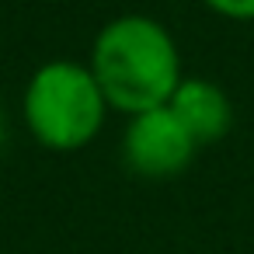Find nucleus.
<instances>
[{
	"label": "nucleus",
	"instance_id": "3",
	"mask_svg": "<svg viewBox=\"0 0 254 254\" xmlns=\"http://www.w3.org/2000/svg\"><path fill=\"white\" fill-rule=\"evenodd\" d=\"M195 150L198 143L167 105L132 115L122 129V160L139 178H174L191 164Z\"/></svg>",
	"mask_w": 254,
	"mask_h": 254
},
{
	"label": "nucleus",
	"instance_id": "6",
	"mask_svg": "<svg viewBox=\"0 0 254 254\" xmlns=\"http://www.w3.org/2000/svg\"><path fill=\"white\" fill-rule=\"evenodd\" d=\"M4 139H7V119H4V112H0V146H4Z\"/></svg>",
	"mask_w": 254,
	"mask_h": 254
},
{
	"label": "nucleus",
	"instance_id": "2",
	"mask_svg": "<svg viewBox=\"0 0 254 254\" xmlns=\"http://www.w3.org/2000/svg\"><path fill=\"white\" fill-rule=\"evenodd\" d=\"M108 101L80 60H49L32 70L21 91V122L28 136L53 153H77L91 146L105 122Z\"/></svg>",
	"mask_w": 254,
	"mask_h": 254
},
{
	"label": "nucleus",
	"instance_id": "4",
	"mask_svg": "<svg viewBox=\"0 0 254 254\" xmlns=\"http://www.w3.org/2000/svg\"><path fill=\"white\" fill-rule=\"evenodd\" d=\"M167 108L181 119V126L191 132V139L198 146H209V143H219L230 126H233V105H230V94L205 80V77H185L174 91V98L167 101Z\"/></svg>",
	"mask_w": 254,
	"mask_h": 254
},
{
	"label": "nucleus",
	"instance_id": "5",
	"mask_svg": "<svg viewBox=\"0 0 254 254\" xmlns=\"http://www.w3.org/2000/svg\"><path fill=\"white\" fill-rule=\"evenodd\" d=\"M202 4L230 21H254V0H202Z\"/></svg>",
	"mask_w": 254,
	"mask_h": 254
},
{
	"label": "nucleus",
	"instance_id": "1",
	"mask_svg": "<svg viewBox=\"0 0 254 254\" xmlns=\"http://www.w3.org/2000/svg\"><path fill=\"white\" fill-rule=\"evenodd\" d=\"M87 66L108 108L126 119L164 108L185 80L174 35L150 14H119L105 21L91 42Z\"/></svg>",
	"mask_w": 254,
	"mask_h": 254
}]
</instances>
